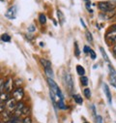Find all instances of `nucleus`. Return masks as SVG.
Wrapping results in <instances>:
<instances>
[{
  "instance_id": "17",
  "label": "nucleus",
  "mask_w": 116,
  "mask_h": 123,
  "mask_svg": "<svg viewBox=\"0 0 116 123\" xmlns=\"http://www.w3.org/2000/svg\"><path fill=\"white\" fill-rule=\"evenodd\" d=\"M45 72H46V76L48 77V79H52L53 78V71H52L51 67L50 68H46L45 69Z\"/></svg>"
},
{
  "instance_id": "13",
  "label": "nucleus",
  "mask_w": 116,
  "mask_h": 123,
  "mask_svg": "<svg viewBox=\"0 0 116 123\" xmlns=\"http://www.w3.org/2000/svg\"><path fill=\"white\" fill-rule=\"evenodd\" d=\"M41 64L44 66L45 69H46V68H50V67H51L50 61H48V60H46V59H44V58L41 59Z\"/></svg>"
},
{
  "instance_id": "15",
  "label": "nucleus",
  "mask_w": 116,
  "mask_h": 123,
  "mask_svg": "<svg viewBox=\"0 0 116 123\" xmlns=\"http://www.w3.org/2000/svg\"><path fill=\"white\" fill-rule=\"evenodd\" d=\"M76 72H77V74L79 76H84V74H85V70L81 65H77L76 66Z\"/></svg>"
},
{
  "instance_id": "9",
  "label": "nucleus",
  "mask_w": 116,
  "mask_h": 123,
  "mask_svg": "<svg viewBox=\"0 0 116 123\" xmlns=\"http://www.w3.org/2000/svg\"><path fill=\"white\" fill-rule=\"evenodd\" d=\"M104 94L107 98V101H108V104H111L112 103V97H111V93H110V89L108 87L107 84H104Z\"/></svg>"
},
{
  "instance_id": "19",
  "label": "nucleus",
  "mask_w": 116,
  "mask_h": 123,
  "mask_svg": "<svg viewBox=\"0 0 116 123\" xmlns=\"http://www.w3.org/2000/svg\"><path fill=\"white\" fill-rule=\"evenodd\" d=\"M85 35H86V39H87V41H89L90 43H92L93 42V38H92V34H91V32H89L88 30L85 32Z\"/></svg>"
},
{
  "instance_id": "23",
  "label": "nucleus",
  "mask_w": 116,
  "mask_h": 123,
  "mask_svg": "<svg viewBox=\"0 0 116 123\" xmlns=\"http://www.w3.org/2000/svg\"><path fill=\"white\" fill-rule=\"evenodd\" d=\"M4 83H5V80L3 79H0V94L4 92Z\"/></svg>"
},
{
  "instance_id": "30",
  "label": "nucleus",
  "mask_w": 116,
  "mask_h": 123,
  "mask_svg": "<svg viewBox=\"0 0 116 123\" xmlns=\"http://www.w3.org/2000/svg\"><path fill=\"white\" fill-rule=\"evenodd\" d=\"M90 49H90L88 46H85V47H84V49H83V51H84V52H89V50H90Z\"/></svg>"
},
{
  "instance_id": "29",
  "label": "nucleus",
  "mask_w": 116,
  "mask_h": 123,
  "mask_svg": "<svg viewBox=\"0 0 116 123\" xmlns=\"http://www.w3.org/2000/svg\"><path fill=\"white\" fill-rule=\"evenodd\" d=\"M75 55L78 56L79 55V49H78V46H77V43L75 44Z\"/></svg>"
},
{
  "instance_id": "27",
  "label": "nucleus",
  "mask_w": 116,
  "mask_h": 123,
  "mask_svg": "<svg viewBox=\"0 0 116 123\" xmlns=\"http://www.w3.org/2000/svg\"><path fill=\"white\" fill-rule=\"evenodd\" d=\"M89 54H90V56H91L92 59H96V53H95V51L93 49H90L89 50Z\"/></svg>"
},
{
  "instance_id": "32",
  "label": "nucleus",
  "mask_w": 116,
  "mask_h": 123,
  "mask_svg": "<svg viewBox=\"0 0 116 123\" xmlns=\"http://www.w3.org/2000/svg\"><path fill=\"white\" fill-rule=\"evenodd\" d=\"M80 22H81V24H82V26H83V27L85 28V27H86V25L84 24V22H83V19H82V18H80Z\"/></svg>"
},
{
  "instance_id": "22",
  "label": "nucleus",
  "mask_w": 116,
  "mask_h": 123,
  "mask_svg": "<svg viewBox=\"0 0 116 123\" xmlns=\"http://www.w3.org/2000/svg\"><path fill=\"white\" fill-rule=\"evenodd\" d=\"M1 40H2L3 42H10V41H11V37H10L8 34H3V35L1 36Z\"/></svg>"
},
{
  "instance_id": "8",
  "label": "nucleus",
  "mask_w": 116,
  "mask_h": 123,
  "mask_svg": "<svg viewBox=\"0 0 116 123\" xmlns=\"http://www.w3.org/2000/svg\"><path fill=\"white\" fill-rule=\"evenodd\" d=\"M17 7L16 6H13V7H11L7 12H6V18H9V19H14L15 18H16V16H17Z\"/></svg>"
},
{
  "instance_id": "34",
  "label": "nucleus",
  "mask_w": 116,
  "mask_h": 123,
  "mask_svg": "<svg viewBox=\"0 0 116 123\" xmlns=\"http://www.w3.org/2000/svg\"><path fill=\"white\" fill-rule=\"evenodd\" d=\"M110 28H115V29H116V24H113V25H112Z\"/></svg>"
},
{
  "instance_id": "11",
  "label": "nucleus",
  "mask_w": 116,
  "mask_h": 123,
  "mask_svg": "<svg viewBox=\"0 0 116 123\" xmlns=\"http://www.w3.org/2000/svg\"><path fill=\"white\" fill-rule=\"evenodd\" d=\"M10 98V93H7V92H3V93L0 94V102L2 103H6Z\"/></svg>"
},
{
  "instance_id": "12",
  "label": "nucleus",
  "mask_w": 116,
  "mask_h": 123,
  "mask_svg": "<svg viewBox=\"0 0 116 123\" xmlns=\"http://www.w3.org/2000/svg\"><path fill=\"white\" fill-rule=\"evenodd\" d=\"M57 18H58V20H59L60 24H63L65 22V17L63 15V13L60 11V10H57Z\"/></svg>"
},
{
  "instance_id": "18",
  "label": "nucleus",
  "mask_w": 116,
  "mask_h": 123,
  "mask_svg": "<svg viewBox=\"0 0 116 123\" xmlns=\"http://www.w3.org/2000/svg\"><path fill=\"white\" fill-rule=\"evenodd\" d=\"M80 81H81V84L86 86L87 84H88V79H87V77L85 76H81L80 77Z\"/></svg>"
},
{
  "instance_id": "4",
  "label": "nucleus",
  "mask_w": 116,
  "mask_h": 123,
  "mask_svg": "<svg viewBox=\"0 0 116 123\" xmlns=\"http://www.w3.org/2000/svg\"><path fill=\"white\" fill-rule=\"evenodd\" d=\"M24 97V90L21 87H17L12 92V98H14L17 102H20Z\"/></svg>"
},
{
  "instance_id": "35",
  "label": "nucleus",
  "mask_w": 116,
  "mask_h": 123,
  "mask_svg": "<svg viewBox=\"0 0 116 123\" xmlns=\"http://www.w3.org/2000/svg\"><path fill=\"white\" fill-rule=\"evenodd\" d=\"M85 1H86V2H88V1H89V0H85Z\"/></svg>"
},
{
  "instance_id": "25",
  "label": "nucleus",
  "mask_w": 116,
  "mask_h": 123,
  "mask_svg": "<svg viewBox=\"0 0 116 123\" xmlns=\"http://www.w3.org/2000/svg\"><path fill=\"white\" fill-rule=\"evenodd\" d=\"M95 123H103V117L101 115L95 116Z\"/></svg>"
},
{
  "instance_id": "10",
  "label": "nucleus",
  "mask_w": 116,
  "mask_h": 123,
  "mask_svg": "<svg viewBox=\"0 0 116 123\" xmlns=\"http://www.w3.org/2000/svg\"><path fill=\"white\" fill-rule=\"evenodd\" d=\"M2 120H3V122H9L11 119H12V117H13V115H12V112H10V111H8L7 110H5L3 112H2Z\"/></svg>"
},
{
  "instance_id": "5",
  "label": "nucleus",
  "mask_w": 116,
  "mask_h": 123,
  "mask_svg": "<svg viewBox=\"0 0 116 123\" xmlns=\"http://www.w3.org/2000/svg\"><path fill=\"white\" fill-rule=\"evenodd\" d=\"M14 80L12 78H7L5 80V83H4V91L7 92V93H11L13 92L14 89Z\"/></svg>"
},
{
  "instance_id": "14",
  "label": "nucleus",
  "mask_w": 116,
  "mask_h": 123,
  "mask_svg": "<svg viewBox=\"0 0 116 123\" xmlns=\"http://www.w3.org/2000/svg\"><path fill=\"white\" fill-rule=\"evenodd\" d=\"M73 97H74V100L75 101V103H77L79 105H81L83 103V99H82V97L80 95H78V94H73Z\"/></svg>"
},
{
  "instance_id": "7",
  "label": "nucleus",
  "mask_w": 116,
  "mask_h": 123,
  "mask_svg": "<svg viewBox=\"0 0 116 123\" xmlns=\"http://www.w3.org/2000/svg\"><path fill=\"white\" fill-rule=\"evenodd\" d=\"M65 82H66V86H67L68 90L70 92H73V90H74V82H73L72 77H71V75L69 73L65 74Z\"/></svg>"
},
{
  "instance_id": "21",
  "label": "nucleus",
  "mask_w": 116,
  "mask_h": 123,
  "mask_svg": "<svg viewBox=\"0 0 116 123\" xmlns=\"http://www.w3.org/2000/svg\"><path fill=\"white\" fill-rule=\"evenodd\" d=\"M84 95H85V97L87 99H89L91 97V90L89 88H85L84 89Z\"/></svg>"
},
{
  "instance_id": "6",
  "label": "nucleus",
  "mask_w": 116,
  "mask_h": 123,
  "mask_svg": "<svg viewBox=\"0 0 116 123\" xmlns=\"http://www.w3.org/2000/svg\"><path fill=\"white\" fill-rule=\"evenodd\" d=\"M17 102L14 99V98H10L6 103H5V107H6V110L10 112H14L15 110H16V107H17Z\"/></svg>"
},
{
  "instance_id": "1",
  "label": "nucleus",
  "mask_w": 116,
  "mask_h": 123,
  "mask_svg": "<svg viewBox=\"0 0 116 123\" xmlns=\"http://www.w3.org/2000/svg\"><path fill=\"white\" fill-rule=\"evenodd\" d=\"M47 82L49 84V87H50V90L53 92V93L59 98L60 100H64V96L62 94V92L59 88V86L57 85V83L52 80V79H47Z\"/></svg>"
},
{
  "instance_id": "3",
  "label": "nucleus",
  "mask_w": 116,
  "mask_h": 123,
  "mask_svg": "<svg viewBox=\"0 0 116 123\" xmlns=\"http://www.w3.org/2000/svg\"><path fill=\"white\" fill-rule=\"evenodd\" d=\"M105 40L109 45L116 44V29L110 28L105 34Z\"/></svg>"
},
{
  "instance_id": "26",
  "label": "nucleus",
  "mask_w": 116,
  "mask_h": 123,
  "mask_svg": "<svg viewBox=\"0 0 116 123\" xmlns=\"http://www.w3.org/2000/svg\"><path fill=\"white\" fill-rule=\"evenodd\" d=\"M6 110V107H5V103H2L0 102V113H2L4 111Z\"/></svg>"
},
{
  "instance_id": "20",
  "label": "nucleus",
  "mask_w": 116,
  "mask_h": 123,
  "mask_svg": "<svg viewBox=\"0 0 116 123\" xmlns=\"http://www.w3.org/2000/svg\"><path fill=\"white\" fill-rule=\"evenodd\" d=\"M39 20H40V22L42 24H46V17L44 14H41L40 17H39Z\"/></svg>"
},
{
  "instance_id": "16",
  "label": "nucleus",
  "mask_w": 116,
  "mask_h": 123,
  "mask_svg": "<svg viewBox=\"0 0 116 123\" xmlns=\"http://www.w3.org/2000/svg\"><path fill=\"white\" fill-rule=\"evenodd\" d=\"M100 51H101V53H102V55H103V57L104 58V60L106 61L107 63H109V58H108V56H107V54H106V52H105V50L104 49V48H100Z\"/></svg>"
},
{
  "instance_id": "31",
  "label": "nucleus",
  "mask_w": 116,
  "mask_h": 123,
  "mask_svg": "<svg viewBox=\"0 0 116 123\" xmlns=\"http://www.w3.org/2000/svg\"><path fill=\"white\" fill-rule=\"evenodd\" d=\"M112 51H113V55L116 57V44L114 45V47H113V49H112Z\"/></svg>"
},
{
  "instance_id": "33",
  "label": "nucleus",
  "mask_w": 116,
  "mask_h": 123,
  "mask_svg": "<svg viewBox=\"0 0 116 123\" xmlns=\"http://www.w3.org/2000/svg\"><path fill=\"white\" fill-rule=\"evenodd\" d=\"M113 20H116V13L114 14V17H113V18H112Z\"/></svg>"
},
{
  "instance_id": "28",
  "label": "nucleus",
  "mask_w": 116,
  "mask_h": 123,
  "mask_svg": "<svg viewBox=\"0 0 116 123\" xmlns=\"http://www.w3.org/2000/svg\"><path fill=\"white\" fill-rule=\"evenodd\" d=\"M35 30H36V27H35V25H33V24L28 27V31H29V32H34Z\"/></svg>"
},
{
  "instance_id": "24",
  "label": "nucleus",
  "mask_w": 116,
  "mask_h": 123,
  "mask_svg": "<svg viewBox=\"0 0 116 123\" xmlns=\"http://www.w3.org/2000/svg\"><path fill=\"white\" fill-rule=\"evenodd\" d=\"M21 123H32L31 117H30V116H25V117H24V118L22 119Z\"/></svg>"
},
{
  "instance_id": "2",
  "label": "nucleus",
  "mask_w": 116,
  "mask_h": 123,
  "mask_svg": "<svg viewBox=\"0 0 116 123\" xmlns=\"http://www.w3.org/2000/svg\"><path fill=\"white\" fill-rule=\"evenodd\" d=\"M98 7L99 9L104 12V13H109V12H112L114 10V5L109 2V1H101L98 3Z\"/></svg>"
}]
</instances>
